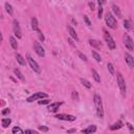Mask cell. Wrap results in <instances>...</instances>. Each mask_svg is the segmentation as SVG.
I'll use <instances>...</instances> for the list:
<instances>
[{
    "label": "cell",
    "instance_id": "18",
    "mask_svg": "<svg viewBox=\"0 0 134 134\" xmlns=\"http://www.w3.org/2000/svg\"><path fill=\"white\" fill-rule=\"evenodd\" d=\"M16 59H17V62H18L20 65H22V66L25 65V59L20 55V53H17V55H16Z\"/></svg>",
    "mask_w": 134,
    "mask_h": 134
},
{
    "label": "cell",
    "instance_id": "25",
    "mask_svg": "<svg viewBox=\"0 0 134 134\" xmlns=\"http://www.w3.org/2000/svg\"><path fill=\"white\" fill-rule=\"evenodd\" d=\"M80 81H81V83H82L85 87H87V88H91V84H90V82H89V81H87V80H85V79H81Z\"/></svg>",
    "mask_w": 134,
    "mask_h": 134
},
{
    "label": "cell",
    "instance_id": "43",
    "mask_svg": "<svg viewBox=\"0 0 134 134\" xmlns=\"http://www.w3.org/2000/svg\"><path fill=\"white\" fill-rule=\"evenodd\" d=\"M67 132H68V133H72V132H75V129H70V130H68Z\"/></svg>",
    "mask_w": 134,
    "mask_h": 134
},
{
    "label": "cell",
    "instance_id": "10",
    "mask_svg": "<svg viewBox=\"0 0 134 134\" xmlns=\"http://www.w3.org/2000/svg\"><path fill=\"white\" fill-rule=\"evenodd\" d=\"M55 117L59 118V119H62V121H69V122H73L75 121V116L74 115H69V114H63V113H60V114H57Z\"/></svg>",
    "mask_w": 134,
    "mask_h": 134
},
{
    "label": "cell",
    "instance_id": "42",
    "mask_svg": "<svg viewBox=\"0 0 134 134\" xmlns=\"http://www.w3.org/2000/svg\"><path fill=\"white\" fill-rule=\"evenodd\" d=\"M2 40H3V38H2V34H1V32H0V44H1Z\"/></svg>",
    "mask_w": 134,
    "mask_h": 134
},
{
    "label": "cell",
    "instance_id": "9",
    "mask_svg": "<svg viewBox=\"0 0 134 134\" xmlns=\"http://www.w3.org/2000/svg\"><path fill=\"white\" fill-rule=\"evenodd\" d=\"M13 30H14V34L17 36V38L20 39L22 37V33H21L20 26H19V22L17 20H14L13 21Z\"/></svg>",
    "mask_w": 134,
    "mask_h": 134
},
{
    "label": "cell",
    "instance_id": "32",
    "mask_svg": "<svg viewBox=\"0 0 134 134\" xmlns=\"http://www.w3.org/2000/svg\"><path fill=\"white\" fill-rule=\"evenodd\" d=\"M102 16H103V8H102V5H100V8H98V14H97V17L101 19V18H102Z\"/></svg>",
    "mask_w": 134,
    "mask_h": 134
},
{
    "label": "cell",
    "instance_id": "5",
    "mask_svg": "<svg viewBox=\"0 0 134 134\" xmlns=\"http://www.w3.org/2000/svg\"><path fill=\"white\" fill-rule=\"evenodd\" d=\"M27 61H29V64H30V66H31V68H32L35 72H37V73H40V72H41L40 66L38 65V63H37L31 56H27Z\"/></svg>",
    "mask_w": 134,
    "mask_h": 134
},
{
    "label": "cell",
    "instance_id": "29",
    "mask_svg": "<svg viewBox=\"0 0 134 134\" xmlns=\"http://www.w3.org/2000/svg\"><path fill=\"white\" fill-rule=\"evenodd\" d=\"M12 132H13L14 134H17V133H23V130H22L21 128H19V127H14V128H13V130H12Z\"/></svg>",
    "mask_w": 134,
    "mask_h": 134
},
{
    "label": "cell",
    "instance_id": "30",
    "mask_svg": "<svg viewBox=\"0 0 134 134\" xmlns=\"http://www.w3.org/2000/svg\"><path fill=\"white\" fill-rule=\"evenodd\" d=\"M107 67H108V70H109V72L113 75L114 74V68H113V65L111 64V63H108L107 64Z\"/></svg>",
    "mask_w": 134,
    "mask_h": 134
},
{
    "label": "cell",
    "instance_id": "7",
    "mask_svg": "<svg viewBox=\"0 0 134 134\" xmlns=\"http://www.w3.org/2000/svg\"><path fill=\"white\" fill-rule=\"evenodd\" d=\"M124 44H125V46H126V48H127L128 50H130V51L133 50V40H132L131 37H130L129 35H127V34L124 36Z\"/></svg>",
    "mask_w": 134,
    "mask_h": 134
},
{
    "label": "cell",
    "instance_id": "27",
    "mask_svg": "<svg viewBox=\"0 0 134 134\" xmlns=\"http://www.w3.org/2000/svg\"><path fill=\"white\" fill-rule=\"evenodd\" d=\"M5 10H6V12L10 14V15H13V8H12V5L10 4V3H5Z\"/></svg>",
    "mask_w": 134,
    "mask_h": 134
},
{
    "label": "cell",
    "instance_id": "19",
    "mask_svg": "<svg viewBox=\"0 0 134 134\" xmlns=\"http://www.w3.org/2000/svg\"><path fill=\"white\" fill-rule=\"evenodd\" d=\"M92 76H93V79L95 80V82H97V83H100V82H101L100 74L97 73V71H96L95 69H92Z\"/></svg>",
    "mask_w": 134,
    "mask_h": 134
},
{
    "label": "cell",
    "instance_id": "34",
    "mask_svg": "<svg viewBox=\"0 0 134 134\" xmlns=\"http://www.w3.org/2000/svg\"><path fill=\"white\" fill-rule=\"evenodd\" d=\"M77 53H79V56H80V58H81L83 61H87V58H86V56H84L82 52H80V51H77Z\"/></svg>",
    "mask_w": 134,
    "mask_h": 134
},
{
    "label": "cell",
    "instance_id": "26",
    "mask_svg": "<svg viewBox=\"0 0 134 134\" xmlns=\"http://www.w3.org/2000/svg\"><path fill=\"white\" fill-rule=\"evenodd\" d=\"M11 123H12L11 118H3V119H2V126H3L4 128H8Z\"/></svg>",
    "mask_w": 134,
    "mask_h": 134
},
{
    "label": "cell",
    "instance_id": "39",
    "mask_svg": "<svg viewBox=\"0 0 134 134\" xmlns=\"http://www.w3.org/2000/svg\"><path fill=\"white\" fill-rule=\"evenodd\" d=\"M89 8H90L91 11H93L94 10V3L93 2H89Z\"/></svg>",
    "mask_w": 134,
    "mask_h": 134
},
{
    "label": "cell",
    "instance_id": "8",
    "mask_svg": "<svg viewBox=\"0 0 134 134\" xmlns=\"http://www.w3.org/2000/svg\"><path fill=\"white\" fill-rule=\"evenodd\" d=\"M34 49H35V51H36V53L39 56V57H44L45 56V50H44V48L38 43V42H35L34 43Z\"/></svg>",
    "mask_w": 134,
    "mask_h": 134
},
{
    "label": "cell",
    "instance_id": "16",
    "mask_svg": "<svg viewBox=\"0 0 134 134\" xmlns=\"http://www.w3.org/2000/svg\"><path fill=\"white\" fill-rule=\"evenodd\" d=\"M95 131H96V127H95L94 125L89 126L88 128H86V129L82 130V132H83V133H94Z\"/></svg>",
    "mask_w": 134,
    "mask_h": 134
},
{
    "label": "cell",
    "instance_id": "13",
    "mask_svg": "<svg viewBox=\"0 0 134 134\" xmlns=\"http://www.w3.org/2000/svg\"><path fill=\"white\" fill-rule=\"evenodd\" d=\"M68 32H69V35H70V37H71V38H73L75 41H79V38H77V35H76L75 31L71 27L70 25H68Z\"/></svg>",
    "mask_w": 134,
    "mask_h": 134
},
{
    "label": "cell",
    "instance_id": "35",
    "mask_svg": "<svg viewBox=\"0 0 134 134\" xmlns=\"http://www.w3.org/2000/svg\"><path fill=\"white\" fill-rule=\"evenodd\" d=\"M49 102H50V101H49V100H47V98H46V100H43V101H39V102H38V103H39V104H40V105H45V104H48V103H49Z\"/></svg>",
    "mask_w": 134,
    "mask_h": 134
},
{
    "label": "cell",
    "instance_id": "1",
    "mask_svg": "<svg viewBox=\"0 0 134 134\" xmlns=\"http://www.w3.org/2000/svg\"><path fill=\"white\" fill-rule=\"evenodd\" d=\"M93 102H94V106H95V110H96V115L101 118L104 117V108H103V102L102 98L98 94H94L93 97Z\"/></svg>",
    "mask_w": 134,
    "mask_h": 134
},
{
    "label": "cell",
    "instance_id": "33",
    "mask_svg": "<svg viewBox=\"0 0 134 134\" xmlns=\"http://www.w3.org/2000/svg\"><path fill=\"white\" fill-rule=\"evenodd\" d=\"M38 35H39V39H40V40H41V41H42V42H43V41H44V39H45V38H44V36H43V34H42V32H41V31H40V30H39V31H38Z\"/></svg>",
    "mask_w": 134,
    "mask_h": 134
},
{
    "label": "cell",
    "instance_id": "24",
    "mask_svg": "<svg viewBox=\"0 0 134 134\" xmlns=\"http://www.w3.org/2000/svg\"><path fill=\"white\" fill-rule=\"evenodd\" d=\"M92 56H93V58L95 59V61H96V62H101V61H102L101 56L98 55V53H97L95 50H92Z\"/></svg>",
    "mask_w": 134,
    "mask_h": 134
},
{
    "label": "cell",
    "instance_id": "22",
    "mask_svg": "<svg viewBox=\"0 0 134 134\" xmlns=\"http://www.w3.org/2000/svg\"><path fill=\"white\" fill-rule=\"evenodd\" d=\"M14 72H15V74L17 75V77H18V79H20L21 81H24V76H23V74L21 73V71H20L18 68L14 69Z\"/></svg>",
    "mask_w": 134,
    "mask_h": 134
},
{
    "label": "cell",
    "instance_id": "21",
    "mask_svg": "<svg viewBox=\"0 0 134 134\" xmlns=\"http://www.w3.org/2000/svg\"><path fill=\"white\" fill-rule=\"evenodd\" d=\"M10 43H11V45H12V47L14 49H17L18 48V43H17V41H16V39L14 37H11L10 38Z\"/></svg>",
    "mask_w": 134,
    "mask_h": 134
},
{
    "label": "cell",
    "instance_id": "3",
    "mask_svg": "<svg viewBox=\"0 0 134 134\" xmlns=\"http://www.w3.org/2000/svg\"><path fill=\"white\" fill-rule=\"evenodd\" d=\"M117 84L119 86V89H121V92L123 94V96H126V93H127V87H126V82L122 75L121 72H117Z\"/></svg>",
    "mask_w": 134,
    "mask_h": 134
},
{
    "label": "cell",
    "instance_id": "41",
    "mask_svg": "<svg viewBox=\"0 0 134 134\" xmlns=\"http://www.w3.org/2000/svg\"><path fill=\"white\" fill-rule=\"evenodd\" d=\"M8 113H10V109H5V110L2 111V114H3V115H5V114H8Z\"/></svg>",
    "mask_w": 134,
    "mask_h": 134
},
{
    "label": "cell",
    "instance_id": "38",
    "mask_svg": "<svg viewBox=\"0 0 134 134\" xmlns=\"http://www.w3.org/2000/svg\"><path fill=\"white\" fill-rule=\"evenodd\" d=\"M106 1H107V0H97V3H98L100 5H103Z\"/></svg>",
    "mask_w": 134,
    "mask_h": 134
},
{
    "label": "cell",
    "instance_id": "31",
    "mask_svg": "<svg viewBox=\"0 0 134 134\" xmlns=\"http://www.w3.org/2000/svg\"><path fill=\"white\" fill-rule=\"evenodd\" d=\"M84 21L86 22V24L90 27V26H91V22H90V20H89V18L87 16H84Z\"/></svg>",
    "mask_w": 134,
    "mask_h": 134
},
{
    "label": "cell",
    "instance_id": "23",
    "mask_svg": "<svg viewBox=\"0 0 134 134\" xmlns=\"http://www.w3.org/2000/svg\"><path fill=\"white\" fill-rule=\"evenodd\" d=\"M124 26H125V29L126 30H131L132 29V23H131V21H129V20H125L124 21Z\"/></svg>",
    "mask_w": 134,
    "mask_h": 134
},
{
    "label": "cell",
    "instance_id": "37",
    "mask_svg": "<svg viewBox=\"0 0 134 134\" xmlns=\"http://www.w3.org/2000/svg\"><path fill=\"white\" fill-rule=\"evenodd\" d=\"M25 133H33V134H37L38 132L35 130H25Z\"/></svg>",
    "mask_w": 134,
    "mask_h": 134
},
{
    "label": "cell",
    "instance_id": "4",
    "mask_svg": "<svg viewBox=\"0 0 134 134\" xmlns=\"http://www.w3.org/2000/svg\"><path fill=\"white\" fill-rule=\"evenodd\" d=\"M104 39H105L107 45H108V47H109L110 49H114V48H115L116 45H115V42H114L112 36H111L108 32H107L106 30H104Z\"/></svg>",
    "mask_w": 134,
    "mask_h": 134
},
{
    "label": "cell",
    "instance_id": "11",
    "mask_svg": "<svg viewBox=\"0 0 134 134\" xmlns=\"http://www.w3.org/2000/svg\"><path fill=\"white\" fill-rule=\"evenodd\" d=\"M125 60L127 62V64L129 65L130 68H133L134 67V59L131 55H129V53H125Z\"/></svg>",
    "mask_w": 134,
    "mask_h": 134
},
{
    "label": "cell",
    "instance_id": "40",
    "mask_svg": "<svg viewBox=\"0 0 134 134\" xmlns=\"http://www.w3.org/2000/svg\"><path fill=\"white\" fill-rule=\"evenodd\" d=\"M127 126H128V128L130 129V131H131V132H133V131H134V129H133V127H132V125H131L130 123H128V124H127Z\"/></svg>",
    "mask_w": 134,
    "mask_h": 134
},
{
    "label": "cell",
    "instance_id": "6",
    "mask_svg": "<svg viewBox=\"0 0 134 134\" xmlns=\"http://www.w3.org/2000/svg\"><path fill=\"white\" fill-rule=\"evenodd\" d=\"M48 95L46 93H43V92H36L34 93L33 95H31L27 100H26V102H29V103H32L34 101H37V100H42L43 97H47Z\"/></svg>",
    "mask_w": 134,
    "mask_h": 134
},
{
    "label": "cell",
    "instance_id": "36",
    "mask_svg": "<svg viewBox=\"0 0 134 134\" xmlns=\"http://www.w3.org/2000/svg\"><path fill=\"white\" fill-rule=\"evenodd\" d=\"M39 130H40V131H43V132H47V131H48L49 129H48L47 127H44V126H40V127H39Z\"/></svg>",
    "mask_w": 134,
    "mask_h": 134
},
{
    "label": "cell",
    "instance_id": "2",
    "mask_svg": "<svg viewBox=\"0 0 134 134\" xmlns=\"http://www.w3.org/2000/svg\"><path fill=\"white\" fill-rule=\"evenodd\" d=\"M105 21H106V24L109 26L110 29L112 30H116L117 29V22H116V19L113 17V15L111 13H107L106 14V17H105Z\"/></svg>",
    "mask_w": 134,
    "mask_h": 134
},
{
    "label": "cell",
    "instance_id": "14",
    "mask_svg": "<svg viewBox=\"0 0 134 134\" xmlns=\"http://www.w3.org/2000/svg\"><path fill=\"white\" fill-rule=\"evenodd\" d=\"M124 126V124H123V122L122 121H118V122H116V123H114L111 127H110V130H112V131H114V130H117V129H121L122 127Z\"/></svg>",
    "mask_w": 134,
    "mask_h": 134
},
{
    "label": "cell",
    "instance_id": "17",
    "mask_svg": "<svg viewBox=\"0 0 134 134\" xmlns=\"http://www.w3.org/2000/svg\"><path fill=\"white\" fill-rule=\"evenodd\" d=\"M32 29L34 30V31H36V32H38L39 31V26H38V21H37V19L34 17V18H32Z\"/></svg>",
    "mask_w": 134,
    "mask_h": 134
},
{
    "label": "cell",
    "instance_id": "12",
    "mask_svg": "<svg viewBox=\"0 0 134 134\" xmlns=\"http://www.w3.org/2000/svg\"><path fill=\"white\" fill-rule=\"evenodd\" d=\"M62 104H63L62 102H59V103H52V104H50V105H49V107H48L49 112H56V111L59 109V107H60Z\"/></svg>",
    "mask_w": 134,
    "mask_h": 134
},
{
    "label": "cell",
    "instance_id": "28",
    "mask_svg": "<svg viewBox=\"0 0 134 134\" xmlns=\"http://www.w3.org/2000/svg\"><path fill=\"white\" fill-rule=\"evenodd\" d=\"M71 97H72V100L75 101V102L80 101V97H79V94H77L76 91H72V92H71Z\"/></svg>",
    "mask_w": 134,
    "mask_h": 134
},
{
    "label": "cell",
    "instance_id": "20",
    "mask_svg": "<svg viewBox=\"0 0 134 134\" xmlns=\"http://www.w3.org/2000/svg\"><path fill=\"white\" fill-rule=\"evenodd\" d=\"M112 10H113V12L115 13V15H116L118 18H122V12H121V10H119V8H118L117 5H113V6H112Z\"/></svg>",
    "mask_w": 134,
    "mask_h": 134
},
{
    "label": "cell",
    "instance_id": "44",
    "mask_svg": "<svg viewBox=\"0 0 134 134\" xmlns=\"http://www.w3.org/2000/svg\"><path fill=\"white\" fill-rule=\"evenodd\" d=\"M1 105H3V103H1V102H0V106H1Z\"/></svg>",
    "mask_w": 134,
    "mask_h": 134
},
{
    "label": "cell",
    "instance_id": "15",
    "mask_svg": "<svg viewBox=\"0 0 134 134\" xmlns=\"http://www.w3.org/2000/svg\"><path fill=\"white\" fill-rule=\"evenodd\" d=\"M88 42H89V44H90L92 47H95V48H98V47H101V46H102V43H101L100 41H97V40L90 39Z\"/></svg>",
    "mask_w": 134,
    "mask_h": 134
}]
</instances>
